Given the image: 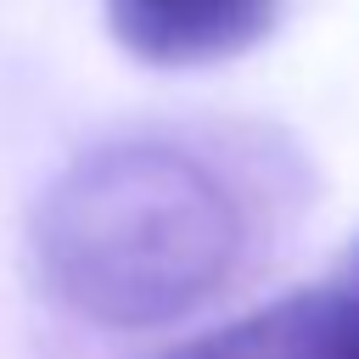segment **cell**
<instances>
[{"mask_svg":"<svg viewBox=\"0 0 359 359\" xmlns=\"http://www.w3.org/2000/svg\"><path fill=\"white\" fill-rule=\"evenodd\" d=\"M275 11L280 0H107V28L140 62L196 67L258 45Z\"/></svg>","mask_w":359,"mask_h":359,"instance_id":"obj_3","label":"cell"},{"mask_svg":"<svg viewBox=\"0 0 359 359\" xmlns=\"http://www.w3.org/2000/svg\"><path fill=\"white\" fill-rule=\"evenodd\" d=\"M247 252L230 185L174 140L84 151L34 213V258L62 309L140 331L213 303Z\"/></svg>","mask_w":359,"mask_h":359,"instance_id":"obj_1","label":"cell"},{"mask_svg":"<svg viewBox=\"0 0 359 359\" xmlns=\"http://www.w3.org/2000/svg\"><path fill=\"white\" fill-rule=\"evenodd\" d=\"M342 280H353V286H359V241H353V252H348V269H342Z\"/></svg>","mask_w":359,"mask_h":359,"instance_id":"obj_4","label":"cell"},{"mask_svg":"<svg viewBox=\"0 0 359 359\" xmlns=\"http://www.w3.org/2000/svg\"><path fill=\"white\" fill-rule=\"evenodd\" d=\"M168 359H359V286L331 280L202 331Z\"/></svg>","mask_w":359,"mask_h":359,"instance_id":"obj_2","label":"cell"}]
</instances>
